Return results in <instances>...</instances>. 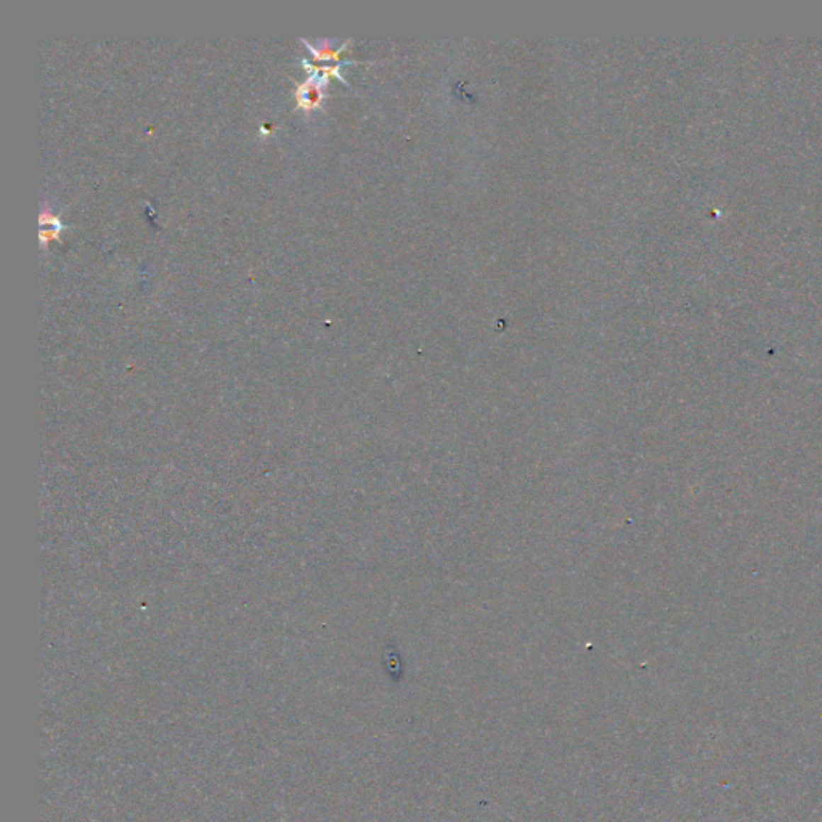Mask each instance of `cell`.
<instances>
[{"label": "cell", "mask_w": 822, "mask_h": 822, "mask_svg": "<svg viewBox=\"0 0 822 822\" xmlns=\"http://www.w3.org/2000/svg\"><path fill=\"white\" fill-rule=\"evenodd\" d=\"M39 223H40V241H42V246H47L50 241H60V233L63 232V223L60 220V217L53 215L50 213V209L45 208L42 210V214L39 217Z\"/></svg>", "instance_id": "obj_2"}, {"label": "cell", "mask_w": 822, "mask_h": 822, "mask_svg": "<svg viewBox=\"0 0 822 822\" xmlns=\"http://www.w3.org/2000/svg\"><path fill=\"white\" fill-rule=\"evenodd\" d=\"M328 82V77L322 72H313L305 82H302L295 90V100H298V108L302 110H315L320 106V101L323 98V89Z\"/></svg>", "instance_id": "obj_1"}]
</instances>
